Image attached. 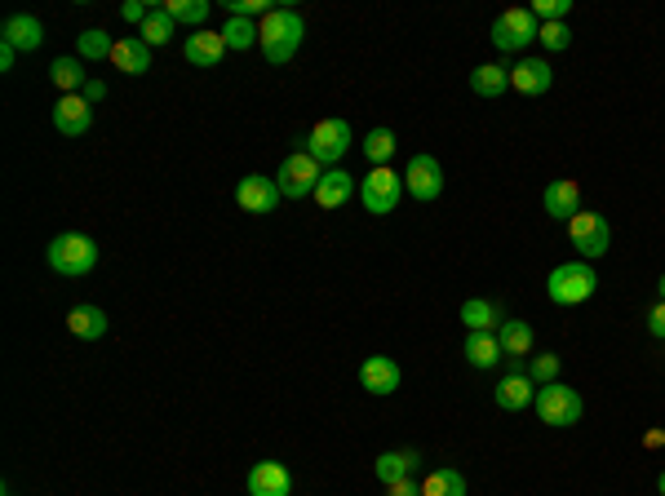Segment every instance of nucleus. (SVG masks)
<instances>
[{
  "mask_svg": "<svg viewBox=\"0 0 665 496\" xmlns=\"http://www.w3.org/2000/svg\"><path fill=\"white\" fill-rule=\"evenodd\" d=\"M0 36H5V45H14L18 54H32V49L45 45V27H40V18H32V14H14V18H5Z\"/></svg>",
  "mask_w": 665,
  "mask_h": 496,
  "instance_id": "nucleus-18",
  "label": "nucleus"
},
{
  "mask_svg": "<svg viewBox=\"0 0 665 496\" xmlns=\"http://www.w3.org/2000/svg\"><path fill=\"white\" fill-rule=\"evenodd\" d=\"M497 341H501V350H506L510 359H515V355H528V350H532V328L524 324V319H501Z\"/></svg>",
  "mask_w": 665,
  "mask_h": 496,
  "instance_id": "nucleus-28",
  "label": "nucleus"
},
{
  "mask_svg": "<svg viewBox=\"0 0 665 496\" xmlns=\"http://www.w3.org/2000/svg\"><path fill=\"white\" fill-rule=\"evenodd\" d=\"M493 45L501 49V54H524V49L532 45V40L541 36V23L532 18V9L515 5V9H501V14L493 18Z\"/></svg>",
  "mask_w": 665,
  "mask_h": 496,
  "instance_id": "nucleus-5",
  "label": "nucleus"
},
{
  "mask_svg": "<svg viewBox=\"0 0 665 496\" xmlns=\"http://www.w3.org/2000/svg\"><path fill=\"white\" fill-rule=\"evenodd\" d=\"M14 58H18V49L0 40V71H14Z\"/></svg>",
  "mask_w": 665,
  "mask_h": 496,
  "instance_id": "nucleus-43",
  "label": "nucleus"
},
{
  "mask_svg": "<svg viewBox=\"0 0 665 496\" xmlns=\"http://www.w3.org/2000/svg\"><path fill=\"white\" fill-rule=\"evenodd\" d=\"M302 36H306L302 14H293V9H271L258 27V49L266 54L271 67H280V62H289L302 49Z\"/></svg>",
  "mask_w": 665,
  "mask_h": 496,
  "instance_id": "nucleus-1",
  "label": "nucleus"
},
{
  "mask_svg": "<svg viewBox=\"0 0 665 496\" xmlns=\"http://www.w3.org/2000/svg\"><path fill=\"white\" fill-rule=\"evenodd\" d=\"M537 40L550 49V54H559V49L572 45V31H568V23H541V36Z\"/></svg>",
  "mask_w": 665,
  "mask_h": 496,
  "instance_id": "nucleus-35",
  "label": "nucleus"
},
{
  "mask_svg": "<svg viewBox=\"0 0 665 496\" xmlns=\"http://www.w3.org/2000/svg\"><path fill=\"white\" fill-rule=\"evenodd\" d=\"M466 359H470V368H497L501 359H506V350H501V341L497 333H470L466 337Z\"/></svg>",
  "mask_w": 665,
  "mask_h": 496,
  "instance_id": "nucleus-24",
  "label": "nucleus"
},
{
  "mask_svg": "<svg viewBox=\"0 0 665 496\" xmlns=\"http://www.w3.org/2000/svg\"><path fill=\"white\" fill-rule=\"evenodd\" d=\"M462 324L470 333H493V328H501V310L484 297H470V302H462Z\"/></svg>",
  "mask_w": 665,
  "mask_h": 496,
  "instance_id": "nucleus-26",
  "label": "nucleus"
},
{
  "mask_svg": "<svg viewBox=\"0 0 665 496\" xmlns=\"http://www.w3.org/2000/svg\"><path fill=\"white\" fill-rule=\"evenodd\" d=\"M528 377L537 381V386H550V381H559V355H537L528 364Z\"/></svg>",
  "mask_w": 665,
  "mask_h": 496,
  "instance_id": "nucleus-36",
  "label": "nucleus"
},
{
  "mask_svg": "<svg viewBox=\"0 0 665 496\" xmlns=\"http://www.w3.org/2000/svg\"><path fill=\"white\" fill-rule=\"evenodd\" d=\"M568 9H572V0H537V5H532V18H541V23H564Z\"/></svg>",
  "mask_w": 665,
  "mask_h": 496,
  "instance_id": "nucleus-37",
  "label": "nucleus"
},
{
  "mask_svg": "<svg viewBox=\"0 0 665 496\" xmlns=\"http://www.w3.org/2000/svg\"><path fill=\"white\" fill-rule=\"evenodd\" d=\"M657 293H661V302H665V275L657 279Z\"/></svg>",
  "mask_w": 665,
  "mask_h": 496,
  "instance_id": "nucleus-46",
  "label": "nucleus"
},
{
  "mask_svg": "<svg viewBox=\"0 0 665 496\" xmlns=\"http://www.w3.org/2000/svg\"><path fill=\"white\" fill-rule=\"evenodd\" d=\"M182 54H187V62H196V67H218L222 54H227V40H222V31L200 27L182 40Z\"/></svg>",
  "mask_w": 665,
  "mask_h": 496,
  "instance_id": "nucleus-16",
  "label": "nucleus"
},
{
  "mask_svg": "<svg viewBox=\"0 0 665 496\" xmlns=\"http://www.w3.org/2000/svg\"><path fill=\"white\" fill-rule=\"evenodd\" d=\"M532 399H537V381L528 372H510V377L497 381V408L524 412V408H532Z\"/></svg>",
  "mask_w": 665,
  "mask_h": 496,
  "instance_id": "nucleus-19",
  "label": "nucleus"
},
{
  "mask_svg": "<svg viewBox=\"0 0 665 496\" xmlns=\"http://www.w3.org/2000/svg\"><path fill=\"white\" fill-rule=\"evenodd\" d=\"M222 40H227V49H253L258 45V27H253L249 18H227Z\"/></svg>",
  "mask_w": 665,
  "mask_h": 496,
  "instance_id": "nucleus-34",
  "label": "nucleus"
},
{
  "mask_svg": "<svg viewBox=\"0 0 665 496\" xmlns=\"http://www.w3.org/2000/svg\"><path fill=\"white\" fill-rule=\"evenodd\" d=\"M404 191L413 195V200H439L444 195V169H439L435 155H413L404 169Z\"/></svg>",
  "mask_w": 665,
  "mask_h": 496,
  "instance_id": "nucleus-10",
  "label": "nucleus"
},
{
  "mask_svg": "<svg viewBox=\"0 0 665 496\" xmlns=\"http://www.w3.org/2000/svg\"><path fill=\"white\" fill-rule=\"evenodd\" d=\"M541 204H546V213L555 217V222H572V217L581 213V186L572 178H559L546 186V195H541Z\"/></svg>",
  "mask_w": 665,
  "mask_h": 496,
  "instance_id": "nucleus-17",
  "label": "nucleus"
},
{
  "mask_svg": "<svg viewBox=\"0 0 665 496\" xmlns=\"http://www.w3.org/2000/svg\"><path fill=\"white\" fill-rule=\"evenodd\" d=\"M470 89H475L479 98H501V93L510 89V67H501V62H484V67L470 71Z\"/></svg>",
  "mask_w": 665,
  "mask_h": 496,
  "instance_id": "nucleus-25",
  "label": "nucleus"
},
{
  "mask_svg": "<svg viewBox=\"0 0 665 496\" xmlns=\"http://www.w3.org/2000/svg\"><path fill=\"white\" fill-rule=\"evenodd\" d=\"M417 465H422V457H417L413 448L382 452V457L373 461V474H377V483H382V488H391V483H399V479H417Z\"/></svg>",
  "mask_w": 665,
  "mask_h": 496,
  "instance_id": "nucleus-20",
  "label": "nucleus"
},
{
  "mask_svg": "<svg viewBox=\"0 0 665 496\" xmlns=\"http://www.w3.org/2000/svg\"><path fill=\"white\" fill-rule=\"evenodd\" d=\"M165 9H169V18L173 23H187V27H204L209 23V0H165Z\"/></svg>",
  "mask_w": 665,
  "mask_h": 496,
  "instance_id": "nucleus-31",
  "label": "nucleus"
},
{
  "mask_svg": "<svg viewBox=\"0 0 665 496\" xmlns=\"http://www.w3.org/2000/svg\"><path fill=\"white\" fill-rule=\"evenodd\" d=\"M111 62H116V71H125V76H147L151 49L142 45L138 36H125V40H116V49H111Z\"/></svg>",
  "mask_w": 665,
  "mask_h": 496,
  "instance_id": "nucleus-22",
  "label": "nucleus"
},
{
  "mask_svg": "<svg viewBox=\"0 0 665 496\" xmlns=\"http://www.w3.org/2000/svg\"><path fill=\"white\" fill-rule=\"evenodd\" d=\"M49 80L58 85V93H80L85 89V67H80V58H58L54 67H49Z\"/></svg>",
  "mask_w": 665,
  "mask_h": 496,
  "instance_id": "nucleus-30",
  "label": "nucleus"
},
{
  "mask_svg": "<svg viewBox=\"0 0 665 496\" xmlns=\"http://www.w3.org/2000/svg\"><path fill=\"white\" fill-rule=\"evenodd\" d=\"M399 195H404V178H399L395 169H373V173H368V178L360 182V200H364V209H368V213H377V217L395 213Z\"/></svg>",
  "mask_w": 665,
  "mask_h": 496,
  "instance_id": "nucleus-8",
  "label": "nucleus"
},
{
  "mask_svg": "<svg viewBox=\"0 0 665 496\" xmlns=\"http://www.w3.org/2000/svg\"><path fill=\"white\" fill-rule=\"evenodd\" d=\"M643 443H648V448H661V443H665V430H648V439H643Z\"/></svg>",
  "mask_w": 665,
  "mask_h": 496,
  "instance_id": "nucleus-44",
  "label": "nucleus"
},
{
  "mask_svg": "<svg viewBox=\"0 0 665 496\" xmlns=\"http://www.w3.org/2000/svg\"><path fill=\"white\" fill-rule=\"evenodd\" d=\"M360 386L368 395H395L399 390V364L391 355H368L360 364Z\"/></svg>",
  "mask_w": 665,
  "mask_h": 496,
  "instance_id": "nucleus-14",
  "label": "nucleus"
},
{
  "mask_svg": "<svg viewBox=\"0 0 665 496\" xmlns=\"http://www.w3.org/2000/svg\"><path fill=\"white\" fill-rule=\"evenodd\" d=\"M568 240L581 253V262H590V257L599 262V257L608 253V244H612V226H608V217H603V213H586V209H581L568 222Z\"/></svg>",
  "mask_w": 665,
  "mask_h": 496,
  "instance_id": "nucleus-7",
  "label": "nucleus"
},
{
  "mask_svg": "<svg viewBox=\"0 0 665 496\" xmlns=\"http://www.w3.org/2000/svg\"><path fill=\"white\" fill-rule=\"evenodd\" d=\"M648 333L657 337V341H665V302H657L648 310Z\"/></svg>",
  "mask_w": 665,
  "mask_h": 496,
  "instance_id": "nucleus-40",
  "label": "nucleus"
},
{
  "mask_svg": "<svg viewBox=\"0 0 665 496\" xmlns=\"http://www.w3.org/2000/svg\"><path fill=\"white\" fill-rule=\"evenodd\" d=\"M532 412L541 417V426H577L581 412H586V403L572 386L564 381H550V386H537V399H532Z\"/></svg>",
  "mask_w": 665,
  "mask_h": 496,
  "instance_id": "nucleus-4",
  "label": "nucleus"
},
{
  "mask_svg": "<svg viewBox=\"0 0 665 496\" xmlns=\"http://www.w3.org/2000/svg\"><path fill=\"white\" fill-rule=\"evenodd\" d=\"M386 496H422V488H417V479H399L386 488Z\"/></svg>",
  "mask_w": 665,
  "mask_h": 496,
  "instance_id": "nucleus-42",
  "label": "nucleus"
},
{
  "mask_svg": "<svg viewBox=\"0 0 665 496\" xmlns=\"http://www.w3.org/2000/svg\"><path fill=\"white\" fill-rule=\"evenodd\" d=\"M76 49H80V58H111V49H116V40H111V36H107V31H102V27H89V31H80Z\"/></svg>",
  "mask_w": 665,
  "mask_h": 496,
  "instance_id": "nucleus-33",
  "label": "nucleus"
},
{
  "mask_svg": "<svg viewBox=\"0 0 665 496\" xmlns=\"http://www.w3.org/2000/svg\"><path fill=\"white\" fill-rule=\"evenodd\" d=\"M351 195H355L351 173H346V169H324L320 186H315V204H320V209H342Z\"/></svg>",
  "mask_w": 665,
  "mask_h": 496,
  "instance_id": "nucleus-21",
  "label": "nucleus"
},
{
  "mask_svg": "<svg viewBox=\"0 0 665 496\" xmlns=\"http://www.w3.org/2000/svg\"><path fill=\"white\" fill-rule=\"evenodd\" d=\"M293 492V474L280 461H258L249 470V496H289Z\"/></svg>",
  "mask_w": 665,
  "mask_h": 496,
  "instance_id": "nucleus-15",
  "label": "nucleus"
},
{
  "mask_svg": "<svg viewBox=\"0 0 665 496\" xmlns=\"http://www.w3.org/2000/svg\"><path fill=\"white\" fill-rule=\"evenodd\" d=\"M227 14L231 18H253V14H271V5H266V0H231Z\"/></svg>",
  "mask_w": 665,
  "mask_h": 496,
  "instance_id": "nucleus-38",
  "label": "nucleus"
},
{
  "mask_svg": "<svg viewBox=\"0 0 665 496\" xmlns=\"http://www.w3.org/2000/svg\"><path fill=\"white\" fill-rule=\"evenodd\" d=\"M657 492H661V496H665V470H661V474H657Z\"/></svg>",
  "mask_w": 665,
  "mask_h": 496,
  "instance_id": "nucleus-45",
  "label": "nucleus"
},
{
  "mask_svg": "<svg viewBox=\"0 0 665 496\" xmlns=\"http://www.w3.org/2000/svg\"><path fill=\"white\" fill-rule=\"evenodd\" d=\"M80 98H85L89 107H94V102H102V98H107V85H102V80H85V89H80Z\"/></svg>",
  "mask_w": 665,
  "mask_h": 496,
  "instance_id": "nucleus-41",
  "label": "nucleus"
},
{
  "mask_svg": "<svg viewBox=\"0 0 665 496\" xmlns=\"http://www.w3.org/2000/svg\"><path fill=\"white\" fill-rule=\"evenodd\" d=\"M346 147H351V124H346L342 116L320 120L311 129V138H306V151H311L320 164H337L346 155Z\"/></svg>",
  "mask_w": 665,
  "mask_h": 496,
  "instance_id": "nucleus-9",
  "label": "nucleus"
},
{
  "mask_svg": "<svg viewBox=\"0 0 665 496\" xmlns=\"http://www.w3.org/2000/svg\"><path fill=\"white\" fill-rule=\"evenodd\" d=\"M395 147H399V142H395L391 129H373V133L364 138V155L373 160V169H386V160L395 155Z\"/></svg>",
  "mask_w": 665,
  "mask_h": 496,
  "instance_id": "nucleus-32",
  "label": "nucleus"
},
{
  "mask_svg": "<svg viewBox=\"0 0 665 496\" xmlns=\"http://www.w3.org/2000/svg\"><path fill=\"white\" fill-rule=\"evenodd\" d=\"M422 496H466V479L453 465H439L422 479Z\"/></svg>",
  "mask_w": 665,
  "mask_h": 496,
  "instance_id": "nucleus-27",
  "label": "nucleus"
},
{
  "mask_svg": "<svg viewBox=\"0 0 665 496\" xmlns=\"http://www.w3.org/2000/svg\"><path fill=\"white\" fill-rule=\"evenodd\" d=\"M67 328H71V333H76L80 341L107 337V310H102V306H71Z\"/></svg>",
  "mask_w": 665,
  "mask_h": 496,
  "instance_id": "nucleus-23",
  "label": "nucleus"
},
{
  "mask_svg": "<svg viewBox=\"0 0 665 496\" xmlns=\"http://www.w3.org/2000/svg\"><path fill=\"white\" fill-rule=\"evenodd\" d=\"M169 36H173V18H169V9H165V5L151 9L147 23L138 27V40H142L147 49H156V45H169Z\"/></svg>",
  "mask_w": 665,
  "mask_h": 496,
  "instance_id": "nucleus-29",
  "label": "nucleus"
},
{
  "mask_svg": "<svg viewBox=\"0 0 665 496\" xmlns=\"http://www.w3.org/2000/svg\"><path fill=\"white\" fill-rule=\"evenodd\" d=\"M235 200H240L244 213H275V200H284L275 178H262V173H249L235 186Z\"/></svg>",
  "mask_w": 665,
  "mask_h": 496,
  "instance_id": "nucleus-13",
  "label": "nucleus"
},
{
  "mask_svg": "<svg viewBox=\"0 0 665 496\" xmlns=\"http://www.w3.org/2000/svg\"><path fill=\"white\" fill-rule=\"evenodd\" d=\"M54 129L63 133V138H85V133L94 129V107H89L80 93H63L54 107Z\"/></svg>",
  "mask_w": 665,
  "mask_h": 496,
  "instance_id": "nucleus-11",
  "label": "nucleus"
},
{
  "mask_svg": "<svg viewBox=\"0 0 665 496\" xmlns=\"http://www.w3.org/2000/svg\"><path fill=\"white\" fill-rule=\"evenodd\" d=\"M595 288H599V275H595V266H590V262H564V266H555L550 279H546V293H550V302H555V306L590 302Z\"/></svg>",
  "mask_w": 665,
  "mask_h": 496,
  "instance_id": "nucleus-2",
  "label": "nucleus"
},
{
  "mask_svg": "<svg viewBox=\"0 0 665 496\" xmlns=\"http://www.w3.org/2000/svg\"><path fill=\"white\" fill-rule=\"evenodd\" d=\"M49 266H54L58 275H67V279H85V275H94V266H98V244L89 240V235H80V231H67V235H58L54 244H49Z\"/></svg>",
  "mask_w": 665,
  "mask_h": 496,
  "instance_id": "nucleus-3",
  "label": "nucleus"
},
{
  "mask_svg": "<svg viewBox=\"0 0 665 496\" xmlns=\"http://www.w3.org/2000/svg\"><path fill=\"white\" fill-rule=\"evenodd\" d=\"M147 14H151V9L147 5H142V0H125V9H120V18H125V23H147Z\"/></svg>",
  "mask_w": 665,
  "mask_h": 496,
  "instance_id": "nucleus-39",
  "label": "nucleus"
},
{
  "mask_svg": "<svg viewBox=\"0 0 665 496\" xmlns=\"http://www.w3.org/2000/svg\"><path fill=\"white\" fill-rule=\"evenodd\" d=\"M320 178H324L320 160H315V155L302 147V151L284 155L280 173H275V186H280V195H284V200H306V195H315V186H320Z\"/></svg>",
  "mask_w": 665,
  "mask_h": 496,
  "instance_id": "nucleus-6",
  "label": "nucleus"
},
{
  "mask_svg": "<svg viewBox=\"0 0 665 496\" xmlns=\"http://www.w3.org/2000/svg\"><path fill=\"white\" fill-rule=\"evenodd\" d=\"M550 85H555V71L546 58H519L510 67V89H519L524 98H541V93H550Z\"/></svg>",
  "mask_w": 665,
  "mask_h": 496,
  "instance_id": "nucleus-12",
  "label": "nucleus"
}]
</instances>
